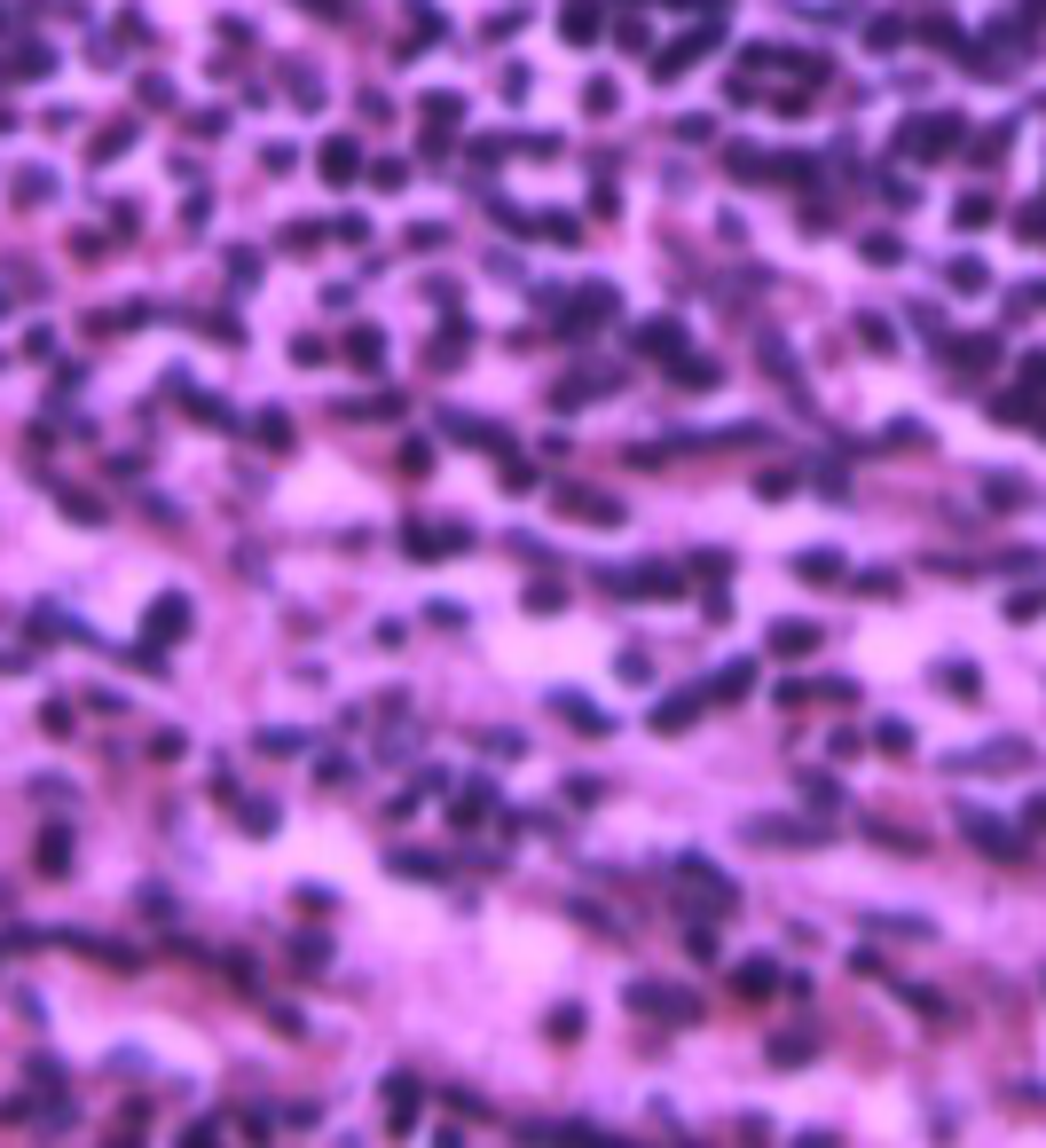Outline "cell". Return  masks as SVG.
Segmentation results:
<instances>
[{
  "label": "cell",
  "instance_id": "6da1fadb",
  "mask_svg": "<svg viewBox=\"0 0 1046 1148\" xmlns=\"http://www.w3.org/2000/svg\"><path fill=\"white\" fill-rule=\"evenodd\" d=\"M551 511H558V519H575V528H622V496L582 488V480H558L551 488Z\"/></svg>",
  "mask_w": 1046,
  "mask_h": 1148
},
{
  "label": "cell",
  "instance_id": "7a4b0ae2",
  "mask_svg": "<svg viewBox=\"0 0 1046 1148\" xmlns=\"http://www.w3.org/2000/svg\"><path fill=\"white\" fill-rule=\"evenodd\" d=\"M425 157H448L457 150V127H465V95H425Z\"/></svg>",
  "mask_w": 1046,
  "mask_h": 1148
},
{
  "label": "cell",
  "instance_id": "3957f363",
  "mask_svg": "<svg viewBox=\"0 0 1046 1148\" xmlns=\"http://www.w3.org/2000/svg\"><path fill=\"white\" fill-rule=\"evenodd\" d=\"M960 134H968V127H960V111H936V118H913L897 142H905L913 157H944V150H960Z\"/></svg>",
  "mask_w": 1046,
  "mask_h": 1148
},
{
  "label": "cell",
  "instance_id": "277c9868",
  "mask_svg": "<svg viewBox=\"0 0 1046 1148\" xmlns=\"http://www.w3.org/2000/svg\"><path fill=\"white\" fill-rule=\"evenodd\" d=\"M606 590H622V598H669V590H685V574L677 567H606Z\"/></svg>",
  "mask_w": 1046,
  "mask_h": 1148
},
{
  "label": "cell",
  "instance_id": "5b68a950",
  "mask_svg": "<svg viewBox=\"0 0 1046 1148\" xmlns=\"http://www.w3.org/2000/svg\"><path fill=\"white\" fill-rule=\"evenodd\" d=\"M709 47H716V24H700V32H685V40H669L661 56H653V79H685V71L700 64Z\"/></svg>",
  "mask_w": 1046,
  "mask_h": 1148
},
{
  "label": "cell",
  "instance_id": "8992f818",
  "mask_svg": "<svg viewBox=\"0 0 1046 1148\" xmlns=\"http://www.w3.org/2000/svg\"><path fill=\"white\" fill-rule=\"evenodd\" d=\"M174 638H189V598H181V590H166V598H150L142 645H174Z\"/></svg>",
  "mask_w": 1046,
  "mask_h": 1148
},
{
  "label": "cell",
  "instance_id": "52a82bcc",
  "mask_svg": "<svg viewBox=\"0 0 1046 1148\" xmlns=\"http://www.w3.org/2000/svg\"><path fill=\"white\" fill-rule=\"evenodd\" d=\"M677 882H685L692 897H700V905H716V912H724V905H732V897H740V889L724 882V873H716L709 858H677Z\"/></svg>",
  "mask_w": 1046,
  "mask_h": 1148
},
{
  "label": "cell",
  "instance_id": "ba28073f",
  "mask_svg": "<svg viewBox=\"0 0 1046 1148\" xmlns=\"http://www.w3.org/2000/svg\"><path fill=\"white\" fill-rule=\"evenodd\" d=\"M315 166H323L331 189H347V181H362V142H355V134H331V142L315 150Z\"/></svg>",
  "mask_w": 1046,
  "mask_h": 1148
},
{
  "label": "cell",
  "instance_id": "9c48e42d",
  "mask_svg": "<svg viewBox=\"0 0 1046 1148\" xmlns=\"http://www.w3.org/2000/svg\"><path fill=\"white\" fill-rule=\"evenodd\" d=\"M629 347L638 354H685V323H677V315H653V323L629 331Z\"/></svg>",
  "mask_w": 1046,
  "mask_h": 1148
},
{
  "label": "cell",
  "instance_id": "30bf717a",
  "mask_svg": "<svg viewBox=\"0 0 1046 1148\" xmlns=\"http://www.w3.org/2000/svg\"><path fill=\"white\" fill-rule=\"evenodd\" d=\"M700 708H709V692H661L653 701V731H685Z\"/></svg>",
  "mask_w": 1046,
  "mask_h": 1148
},
{
  "label": "cell",
  "instance_id": "8fae6325",
  "mask_svg": "<svg viewBox=\"0 0 1046 1148\" xmlns=\"http://www.w3.org/2000/svg\"><path fill=\"white\" fill-rule=\"evenodd\" d=\"M8 198H16L24 213H40V205L56 198V174H47V166H16V181H8Z\"/></svg>",
  "mask_w": 1046,
  "mask_h": 1148
},
{
  "label": "cell",
  "instance_id": "7c38bea8",
  "mask_svg": "<svg viewBox=\"0 0 1046 1148\" xmlns=\"http://www.w3.org/2000/svg\"><path fill=\"white\" fill-rule=\"evenodd\" d=\"M1023 763H1031V748H1015V740L983 748V755H952V772H1023Z\"/></svg>",
  "mask_w": 1046,
  "mask_h": 1148
},
{
  "label": "cell",
  "instance_id": "4fadbf2b",
  "mask_svg": "<svg viewBox=\"0 0 1046 1148\" xmlns=\"http://www.w3.org/2000/svg\"><path fill=\"white\" fill-rule=\"evenodd\" d=\"M960 826H968V841H983V850H991V858H1023V841L1007 834V826H991V818H983V811H968V818H960Z\"/></svg>",
  "mask_w": 1046,
  "mask_h": 1148
},
{
  "label": "cell",
  "instance_id": "5bb4252c",
  "mask_svg": "<svg viewBox=\"0 0 1046 1148\" xmlns=\"http://www.w3.org/2000/svg\"><path fill=\"white\" fill-rule=\"evenodd\" d=\"M771 653H780V661H802V653H810V645H819V630H810V621H771Z\"/></svg>",
  "mask_w": 1046,
  "mask_h": 1148
},
{
  "label": "cell",
  "instance_id": "9a60e30c",
  "mask_svg": "<svg viewBox=\"0 0 1046 1148\" xmlns=\"http://www.w3.org/2000/svg\"><path fill=\"white\" fill-rule=\"evenodd\" d=\"M134 142H142V127H134V118H118V127H103V134L87 142V157H95V166H111V157H127Z\"/></svg>",
  "mask_w": 1046,
  "mask_h": 1148
},
{
  "label": "cell",
  "instance_id": "2e32d148",
  "mask_svg": "<svg viewBox=\"0 0 1046 1148\" xmlns=\"http://www.w3.org/2000/svg\"><path fill=\"white\" fill-rule=\"evenodd\" d=\"M347 362H355V370H378V362H386V331H378V323H355V331H347Z\"/></svg>",
  "mask_w": 1046,
  "mask_h": 1148
},
{
  "label": "cell",
  "instance_id": "e0dca14e",
  "mask_svg": "<svg viewBox=\"0 0 1046 1148\" xmlns=\"http://www.w3.org/2000/svg\"><path fill=\"white\" fill-rule=\"evenodd\" d=\"M56 511L71 528H103V496H87V488H56Z\"/></svg>",
  "mask_w": 1046,
  "mask_h": 1148
},
{
  "label": "cell",
  "instance_id": "ac0fdd59",
  "mask_svg": "<svg viewBox=\"0 0 1046 1148\" xmlns=\"http://www.w3.org/2000/svg\"><path fill=\"white\" fill-rule=\"evenodd\" d=\"M771 983H780V968H771V960H740V968H732V992H740V999H771Z\"/></svg>",
  "mask_w": 1046,
  "mask_h": 1148
},
{
  "label": "cell",
  "instance_id": "d6986e66",
  "mask_svg": "<svg viewBox=\"0 0 1046 1148\" xmlns=\"http://www.w3.org/2000/svg\"><path fill=\"white\" fill-rule=\"evenodd\" d=\"M551 708H558V716H567L575 731H590V740H606V716H599L590 701H582V692H551Z\"/></svg>",
  "mask_w": 1046,
  "mask_h": 1148
},
{
  "label": "cell",
  "instance_id": "ffe728a7",
  "mask_svg": "<svg viewBox=\"0 0 1046 1148\" xmlns=\"http://www.w3.org/2000/svg\"><path fill=\"white\" fill-rule=\"evenodd\" d=\"M558 32H567L575 47H590L599 40V8H590V0H567V8H558Z\"/></svg>",
  "mask_w": 1046,
  "mask_h": 1148
},
{
  "label": "cell",
  "instance_id": "44dd1931",
  "mask_svg": "<svg viewBox=\"0 0 1046 1148\" xmlns=\"http://www.w3.org/2000/svg\"><path fill=\"white\" fill-rule=\"evenodd\" d=\"M748 841H819V826H795V818H748Z\"/></svg>",
  "mask_w": 1046,
  "mask_h": 1148
},
{
  "label": "cell",
  "instance_id": "7402d4cb",
  "mask_svg": "<svg viewBox=\"0 0 1046 1148\" xmlns=\"http://www.w3.org/2000/svg\"><path fill=\"white\" fill-rule=\"evenodd\" d=\"M740 692H756V661H732V669H716L709 701H740Z\"/></svg>",
  "mask_w": 1046,
  "mask_h": 1148
},
{
  "label": "cell",
  "instance_id": "603a6c76",
  "mask_svg": "<svg viewBox=\"0 0 1046 1148\" xmlns=\"http://www.w3.org/2000/svg\"><path fill=\"white\" fill-rule=\"evenodd\" d=\"M386 1102H394V1133L418 1125V1078H386Z\"/></svg>",
  "mask_w": 1046,
  "mask_h": 1148
},
{
  "label": "cell",
  "instance_id": "cb8c5ba5",
  "mask_svg": "<svg viewBox=\"0 0 1046 1148\" xmlns=\"http://www.w3.org/2000/svg\"><path fill=\"white\" fill-rule=\"evenodd\" d=\"M724 166H732L740 181H771V157H763L756 142H732V150H724Z\"/></svg>",
  "mask_w": 1046,
  "mask_h": 1148
},
{
  "label": "cell",
  "instance_id": "d4e9b609",
  "mask_svg": "<svg viewBox=\"0 0 1046 1148\" xmlns=\"http://www.w3.org/2000/svg\"><path fill=\"white\" fill-rule=\"evenodd\" d=\"M669 370H677V386H692V394H709V386H724V362H685V354H677Z\"/></svg>",
  "mask_w": 1046,
  "mask_h": 1148
},
{
  "label": "cell",
  "instance_id": "484cf974",
  "mask_svg": "<svg viewBox=\"0 0 1046 1148\" xmlns=\"http://www.w3.org/2000/svg\"><path fill=\"white\" fill-rule=\"evenodd\" d=\"M0 71H8V79H47V71H56V56H47V47H16Z\"/></svg>",
  "mask_w": 1046,
  "mask_h": 1148
},
{
  "label": "cell",
  "instance_id": "4316f807",
  "mask_svg": "<svg viewBox=\"0 0 1046 1148\" xmlns=\"http://www.w3.org/2000/svg\"><path fill=\"white\" fill-rule=\"evenodd\" d=\"M606 386H614V370H582V378H567V386H558V401L575 409V401H599Z\"/></svg>",
  "mask_w": 1046,
  "mask_h": 1148
},
{
  "label": "cell",
  "instance_id": "83f0119b",
  "mask_svg": "<svg viewBox=\"0 0 1046 1148\" xmlns=\"http://www.w3.org/2000/svg\"><path fill=\"white\" fill-rule=\"evenodd\" d=\"M535 237L543 244H582V221L575 213H535Z\"/></svg>",
  "mask_w": 1046,
  "mask_h": 1148
},
{
  "label": "cell",
  "instance_id": "f1b7e54d",
  "mask_svg": "<svg viewBox=\"0 0 1046 1148\" xmlns=\"http://www.w3.org/2000/svg\"><path fill=\"white\" fill-rule=\"evenodd\" d=\"M795 574L802 582H842V559L834 551H795Z\"/></svg>",
  "mask_w": 1046,
  "mask_h": 1148
},
{
  "label": "cell",
  "instance_id": "f546056e",
  "mask_svg": "<svg viewBox=\"0 0 1046 1148\" xmlns=\"http://www.w3.org/2000/svg\"><path fill=\"white\" fill-rule=\"evenodd\" d=\"M394 873H401V882H441L448 865H441V858H425V850H401V858H394Z\"/></svg>",
  "mask_w": 1046,
  "mask_h": 1148
},
{
  "label": "cell",
  "instance_id": "4dcf8cb0",
  "mask_svg": "<svg viewBox=\"0 0 1046 1148\" xmlns=\"http://www.w3.org/2000/svg\"><path fill=\"white\" fill-rule=\"evenodd\" d=\"M480 818H489V795H480V787H472V795H457V802H448V826H457V834H472V826H480Z\"/></svg>",
  "mask_w": 1046,
  "mask_h": 1148
},
{
  "label": "cell",
  "instance_id": "1f68e13d",
  "mask_svg": "<svg viewBox=\"0 0 1046 1148\" xmlns=\"http://www.w3.org/2000/svg\"><path fill=\"white\" fill-rule=\"evenodd\" d=\"M991 354H1000V338H991V331H976V338H960V347H952V362H960V370H983Z\"/></svg>",
  "mask_w": 1046,
  "mask_h": 1148
},
{
  "label": "cell",
  "instance_id": "d6a6232c",
  "mask_svg": "<svg viewBox=\"0 0 1046 1148\" xmlns=\"http://www.w3.org/2000/svg\"><path fill=\"white\" fill-rule=\"evenodd\" d=\"M614 103H622L614 79H590V87H582V111H590V118H614Z\"/></svg>",
  "mask_w": 1046,
  "mask_h": 1148
},
{
  "label": "cell",
  "instance_id": "836d02e7",
  "mask_svg": "<svg viewBox=\"0 0 1046 1148\" xmlns=\"http://www.w3.org/2000/svg\"><path fill=\"white\" fill-rule=\"evenodd\" d=\"M237 826H245V834H260V841H267V834H276V826H284V818H276V802H252V811H245V802H237Z\"/></svg>",
  "mask_w": 1046,
  "mask_h": 1148
},
{
  "label": "cell",
  "instance_id": "e575fe53",
  "mask_svg": "<svg viewBox=\"0 0 1046 1148\" xmlns=\"http://www.w3.org/2000/svg\"><path fill=\"white\" fill-rule=\"evenodd\" d=\"M528 606L535 614H567V582H528Z\"/></svg>",
  "mask_w": 1046,
  "mask_h": 1148
},
{
  "label": "cell",
  "instance_id": "d590c367",
  "mask_svg": "<svg viewBox=\"0 0 1046 1148\" xmlns=\"http://www.w3.org/2000/svg\"><path fill=\"white\" fill-rule=\"evenodd\" d=\"M873 748H881V755H913V731L890 716V724H873Z\"/></svg>",
  "mask_w": 1046,
  "mask_h": 1148
},
{
  "label": "cell",
  "instance_id": "8d00e7d4",
  "mask_svg": "<svg viewBox=\"0 0 1046 1148\" xmlns=\"http://www.w3.org/2000/svg\"><path fill=\"white\" fill-rule=\"evenodd\" d=\"M802 802H819V811H834V802H842V787H834L826 772H802Z\"/></svg>",
  "mask_w": 1046,
  "mask_h": 1148
},
{
  "label": "cell",
  "instance_id": "74e56055",
  "mask_svg": "<svg viewBox=\"0 0 1046 1148\" xmlns=\"http://www.w3.org/2000/svg\"><path fill=\"white\" fill-rule=\"evenodd\" d=\"M944 692H952V701H976L983 685H976V669H968V661H944Z\"/></svg>",
  "mask_w": 1046,
  "mask_h": 1148
},
{
  "label": "cell",
  "instance_id": "f35d334b",
  "mask_svg": "<svg viewBox=\"0 0 1046 1148\" xmlns=\"http://www.w3.org/2000/svg\"><path fill=\"white\" fill-rule=\"evenodd\" d=\"M858 252H866V267H897V260H905V244H897V237H866Z\"/></svg>",
  "mask_w": 1046,
  "mask_h": 1148
},
{
  "label": "cell",
  "instance_id": "ab89813d",
  "mask_svg": "<svg viewBox=\"0 0 1046 1148\" xmlns=\"http://www.w3.org/2000/svg\"><path fill=\"white\" fill-rule=\"evenodd\" d=\"M944 284H952V291H983L991 276H983V260H952V267H944Z\"/></svg>",
  "mask_w": 1046,
  "mask_h": 1148
},
{
  "label": "cell",
  "instance_id": "60d3db41",
  "mask_svg": "<svg viewBox=\"0 0 1046 1148\" xmlns=\"http://www.w3.org/2000/svg\"><path fill=\"white\" fill-rule=\"evenodd\" d=\"M252 433H260V449H291V418H284V409H267Z\"/></svg>",
  "mask_w": 1046,
  "mask_h": 1148
},
{
  "label": "cell",
  "instance_id": "b9f144b4",
  "mask_svg": "<svg viewBox=\"0 0 1046 1148\" xmlns=\"http://www.w3.org/2000/svg\"><path fill=\"white\" fill-rule=\"evenodd\" d=\"M284 87H291V95H299V103H323V79H315V71H308V64H291V71H284Z\"/></svg>",
  "mask_w": 1046,
  "mask_h": 1148
},
{
  "label": "cell",
  "instance_id": "7bdbcfd3",
  "mask_svg": "<svg viewBox=\"0 0 1046 1148\" xmlns=\"http://www.w3.org/2000/svg\"><path fill=\"white\" fill-rule=\"evenodd\" d=\"M370 181H378L386 198H401V189H409V166H401V157H386V166H370Z\"/></svg>",
  "mask_w": 1046,
  "mask_h": 1148
},
{
  "label": "cell",
  "instance_id": "ee69618b",
  "mask_svg": "<svg viewBox=\"0 0 1046 1148\" xmlns=\"http://www.w3.org/2000/svg\"><path fill=\"white\" fill-rule=\"evenodd\" d=\"M441 237H448L441 221H418V228H401V244H409V252H441Z\"/></svg>",
  "mask_w": 1046,
  "mask_h": 1148
},
{
  "label": "cell",
  "instance_id": "f6af8a7d",
  "mask_svg": "<svg viewBox=\"0 0 1046 1148\" xmlns=\"http://www.w3.org/2000/svg\"><path fill=\"white\" fill-rule=\"evenodd\" d=\"M858 338H866L873 354H890V347H897V331H890V323H881V315H858Z\"/></svg>",
  "mask_w": 1046,
  "mask_h": 1148
},
{
  "label": "cell",
  "instance_id": "bcb514c9",
  "mask_svg": "<svg viewBox=\"0 0 1046 1148\" xmlns=\"http://www.w3.org/2000/svg\"><path fill=\"white\" fill-rule=\"evenodd\" d=\"M40 873H71V841H64V834L40 841Z\"/></svg>",
  "mask_w": 1046,
  "mask_h": 1148
},
{
  "label": "cell",
  "instance_id": "7dc6e473",
  "mask_svg": "<svg viewBox=\"0 0 1046 1148\" xmlns=\"http://www.w3.org/2000/svg\"><path fill=\"white\" fill-rule=\"evenodd\" d=\"M952 221H960V228H983V221H991V198H960Z\"/></svg>",
  "mask_w": 1046,
  "mask_h": 1148
},
{
  "label": "cell",
  "instance_id": "c3c4849f",
  "mask_svg": "<svg viewBox=\"0 0 1046 1148\" xmlns=\"http://www.w3.org/2000/svg\"><path fill=\"white\" fill-rule=\"evenodd\" d=\"M260 755H299V731H284V724H267V731H260Z\"/></svg>",
  "mask_w": 1046,
  "mask_h": 1148
},
{
  "label": "cell",
  "instance_id": "681fc988",
  "mask_svg": "<svg viewBox=\"0 0 1046 1148\" xmlns=\"http://www.w3.org/2000/svg\"><path fill=\"white\" fill-rule=\"evenodd\" d=\"M921 40H929V47H960V24L952 16H929V24H921Z\"/></svg>",
  "mask_w": 1046,
  "mask_h": 1148
},
{
  "label": "cell",
  "instance_id": "f907efd6",
  "mask_svg": "<svg viewBox=\"0 0 1046 1148\" xmlns=\"http://www.w3.org/2000/svg\"><path fill=\"white\" fill-rule=\"evenodd\" d=\"M685 952H692V960H716V928H700V921H685Z\"/></svg>",
  "mask_w": 1046,
  "mask_h": 1148
},
{
  "label": "cell",
  "instance_id": "816d5d0a",
  "mask_svg": "<svg viewBox=\"0 0 1046 1148\" xmlns=\"http://www.w3.org/2000/svg\"><path fill=\"white\" fill-rule=\"evenodd\" d=\"M315 244H323V228H315V221H291V228H284V252H315Z\"/></svg>",
  "mask_w": 1046,
  "mask_h": 1148
},
{
  "label": "cell",
  "instance_id": "f5cc1de1",
  "mask_svg": "<svg viewBox=\"0 0 1046 1148\" xmlns=\"http://www.w3.org/2000/svg\"><path fill=\"white\" fill-rule=\"evenodd\" d=\"M551 1038H582V1007H551V1023H543Z\"/></svg>",
  "mask_w": 1046,
  "mask_h": 1148
},
{
  "label": "cell",
  "instance_id": "db71d44e",
  "mask_svg": "<svg viewBox=\"0 0 1046 1148\" xmlns=\"http://www.w3.org/2000/svg\"><path fill=\"white\" fill-rule=\"evenodd\" d=\"M756 496H763V504H787V496H795V480H787V472H763Z\"/></svg>",
  "mask_w": 1046,
  "mask_h": 1148
},
{
  "label": "cell",
  "instance_id": "11a10c76",
  "mask_svg": "<svg viewBox=\"0 0 1046 1148\" xmlns=\"http://www.w3.org/2000/svg\"><path fill=\"white\" fill-rule=\"evenodd\" d=\"M692 574H700V582H724V574H732V559H724V551H700V559H692Z\"/></svg>",
  "mask_w": 1046,
  "mask_h": 1148
},
{
  "label": "cell",
  "instance_id": "9f6ffc18",
  "mask_svg": "<svg viewBox=\"0 0 1046 1148\" xmlns=\"http://www.w3.org/2000/svg\"><path fill=\"white\" fill-rule=\"evenodd\" d=\"M291 952H299V968H323V960H331V944H323V936H299Z\"/></svg>",
  "mask_w": 1046,
  "mask_h": 1148
},
{
  "label": "cell",
  "instance_id": "6f0895ef",
  "mask_svg": "<svg viewBox=\"0 0 1046 1148\" xmlns=\"http://www.w3.org/2000/svg\"><path fill=\"white\" fill-rule=\"evenodd\" d=\"M771 1062H780V1070H795V1062H810V1046H802V1038H780V1046H771Z\"/></svg>",
  "mask_w": 1046,
  "mask_h": 1148
},
{
  "label": "cell",
  "instance_id": "680465c9",
  "mask_svg": "<svg viewBox=\"0 0 1046 1148\" xmlns=\"http://www.w3.org/2000/svg\"><path fill=\"white\" fill-rule=\"evenodd\" d=\"M1023 394H1046V354H1023Z\"/></svg>",
  "mask_w": 1046,
  "mask_h": 1148
},
{
  "label": "cell",
  "instance_id": "91938a15",
  "mask_svg": "<svg viewBox=\"0 0 1046 1148\" xmlns=\"http://www.w3.org/2000/svg\"><path fill=\"white\" fill-rule=\"evenodd\" d=\"M291 8H315V16H331V0H291Z\"/></svg>",
  "mask_w": 1046,
  "mask_h": 1148
},
{
  "label": "cell",
  "instance_id": "94428289",
  "mask_svg": "<svg viewBox=\"0 0 1046 1148\" xmlns=\"http://www.w3.org/2000/svg\"><path fill=\"white\" fill-rule=\"evenodd\" d=\"M0 134H16V111H8V103H0Z\"/></svg>",
  "mask_w": 1046,
  "mask_h": 1148
},
{
  "label": "cell",
  "instance_id": "6125c7cd",
  "mask_svg": "<svg viewBox=\"0 0 1046 1148\" xmlns=\"http://www.w3.org/2000/svg\"><path fill=\"white\" fill-rule=\"evenodd\" d=\"M0 323H8V291H0Z\"/></svg>",
  "mask_w": 1046,
  "mask_h": 1148
},
{
  "label": "cell",
  "instance_id": "be15d7a7",
  "mask_svg": "<svg viewBox=\"0 0 1046 1148\" xmlns=\"http://www.w3.org/2000/svg\"><path fill=\"white\" fill-rule=\"evenodd\" d=\"M0 24H8V8H0Z\"/></svg>",
  "mask_w": 1046,
  "mask_h": 1148
}]
</instances>
